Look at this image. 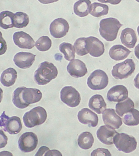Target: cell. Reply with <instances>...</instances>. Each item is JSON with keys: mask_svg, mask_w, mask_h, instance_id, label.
<instances>
[{"mask_svg": "<svg viewBox=\"0 0 139 156\" xmlns=\"http://www.w3.org/2000/svg\"><path fill=\"white\" fill-rule=\"evenodd\" d=\"M94 141L93 136L89 132L82 133L78 139V144L79 147L84 150H88L91 148Z\"/></svg>", "mask_w": 139, "mask_h": 156, "instance_id": "25", "label": "cell"}, {"mask_svg": "<svg viewBox=\"0 0 139 156\" xmlns=\"http://www.w3.org/2000/svg\"><path fill=\"white\" fill-rule=\"evenodd\" d=\"M99 2H102V3H107V1L106 0H97Z\"/></svg>", "mask_w": 139, "mask_h": 156, "instance_id": "42", "label": "cell"}, {"mask_svg": "<svg viewBox=\"0 0 139 156\" xmlns=\"http://www.w3.org/2000/svg\"><path fill=\"white\" fill-rule=\"evenodd\" d=\"M108 10L107 5L95 2L90 5L89 13L93 16L98 18L108 14Z\"/></svg>", "mask_w": 139, "mask_h": 156, "instance_id": "27", "label": "cell"}, {"mask_svg": "<svg viewBox=\"0 0 139 156\" xmlns=\"http://www.w3.org/2000/svg\"><path fill=\"white\" fill-rule=\"evenodd\" d=\"M136 1H137V2H139V0H135Z\"/></svg>", "mask_w": 139, "mask_h": 156, "instance_id": "44", "label": "cell"}, {"mask_svg": "<svg viewBox=\"0 0 139 156\" xmlns=\"http://www.w3.org/2000/svg\"><path fill=\"white\" fill-rule=\"evenodd\" d=\"M86 49L92 57H101L104 53V44L99 39L93 36L86 38Z\"/></svg>", "mask_w": 139, "mask_h": 156, "instance_id": "11", "label": "cell"}, {"mask_svg": "<svg viewBox=\"0 0 139 156\" xmlns=\"http://www.w3.org/2000/svg\"><path fill=\"white\" fill-rule=\"evenodd\" d=\"M42 98V93L38 89L24 87L22 92V98L28 106L31 104L39 102Z\"/></svg>", "mask_w": 139, "mask_h": 156, "instance_id": "19", "label": "cell"}, {"mask_svg": "<svg viewBox=\"0 0 139 156\" xmlns=\"http://www.w3.org/2000/svg\"><path fill=\"white\" fill-rule=\"evenodd\" d=\"M58 74V69L54 65L46 61L39 66L34 74V79L38 85H46L57 78Z\"/></svg>", "mask_w": 139, "mask_h": 156, "instance_id": "1", "label": "cell"}, {"mask_svg": "<svg viewBox=\"0 0 139 156\" xmlns=\"http://www.w3.org/2000/svg\"><path fill=\"white\" fill-rule=\"evenodd\" d=\"M91 5L90 0H79L74 4V13L80 17L86 16L90 13L89 9Z\"/></svg>", "mask_w": 139, "mask_h": 156, "instance_id": "24", "label": "cell"}, {"mask_svg": "<svg viewBox=\"0 0 139 156\" xmlns=\"http://www.w3.org/2000/svg\"><path fill=\"white\" fill-rule=\"evenodd\" d=\"M30 22V18L24 12H19L14 14V27L21 29L27 26Z\"/></svg>", "mask_w": 139, "mask_h": 156, "instance_id": "30", "label": "cell"}, {"mask_svg": "<svg viewBox=\"0 0 139 156\" xmlns=\"http://www.w3.org/2000/svg\"><path fill=\"white\" fill-rule=\"evenodd\" d=\"M137 31L138 33V34L139 37V26L137 27Z\"/></svg>", "mask_w": 139, "mask_h": 156, "instance_id": "43", "label": "cell"}, {"mask_svg": "<svg viewBox=\"0 0 139 156\" xmlns=\"http://www.w3.org/2000/svg\"><path fill=\"white\" fill-rule=\"evenodd\" d=\"M59 0H38L41 3L44 4H48L53 3L57 2Z\"/></svg>", "mask_w": 139, "mask_h": 156, "instance_id": "39", "label": "cell"}, {"mask_svg": "<svg viewBox=\"0 0 139 156\" xmlns=\"http://www.w3.org/2000/svg\"><path fill=\"white\" fill-rule=\"evenodd\" d=\"M86 37H80L77 39L74 46L75 52L78 55L83 56L87 55L88 52L86 48Z\"/></svg>", "mask_w": 139, "mask_h": 156, "instance_id": "34", "label": "cell"}, {"mask_svg": "<svg viewBox=\"0 0 139 156\" xmlns=\"http://www.w3.org/2000/svg\"><path fill=\"white\" fill-rule=\"evenodd\" d=\"M134 52H135V56H136L137 58L139 60V43L135 47Z\"/></svg>", "mask_w": 139, "mask_h": 156, "instance_id": "41", "label": "cell"}, {"mask_svg": "<svg viewBox=\"0 0 139 156\" xmlns=\"http://www.w3.org/2000/svg\"><path fill=\"white\" fill-rule=\"evenodd\" d=\"M134 84L135 87L139 90V73L134 79Z\"/></svg>", "mask_w": 139, "mask_h": 156, "instance_id": "38", "label": "cell"}, {"mask_svg": "<svg viewBox=\"0 0 139 156\" xmlns=\"http://www.w3.org/2000/svg\"><path fill=\"white\" fill-rule=\"evenodd\" d=\"M38 142V138L35 133L27 132L19 137L18 146L22 152L27 153L32 152L36 148Z\"/></svg>", "mask_w": 139, "mask_h": 156, "instance_id": "9", "label": "cell"}, {"mask_svg": "<svg viewBox=\"0 0 139 156\" xmlns=\"http://www.w3.org/2000/svg\"><path fill=\"white\" fill-rule=\"evenodd\" d=\"M135 64L132 59L128 58L121 63H117L113 67L112 76L115 79H126L134 73Z\"/></svg>", "mask_w": 139, "mask_h": 156, "instance_id": "5", "label": "cell"}, {"mask_svg": "<svg viewBox=\"0 0 139 156\" xmlns=\"http://www.w3.org/2000/svg\"><path fill=\"white\" fill-rule=\"evenodd\" d=\"M131 51L122 45H115L112 46L109 51L111 58L119 61L125 59L131 53Z\"/></svg>", "mask_w": 139, "mask_h": 156, "instance_id": "21", "label": "cell"}, {"mask_svg": "<svg viewBox=\"0 0 139 156\" xmlns=\"http://www.w3.org/2000/svg\"><path fill=\"white\" fill-rule=\"evenodd\" d=\"M122 26L123 24L116 18H108L102 19L100 23V35L106 41H114Z\"/></svg>", "mask_w": 139, "mask_h": 156, "instance_id": "2", "label": "cell"}, {"mask_svg": "<svg viewBox=\"0 0 139 156\" xmlns=\"http://www.w3.org/2000/svg\"><path fill=\"white\" fill-rule=\"evenodd\" d=\"M123 121L128 126H133L139 124V111L133 108L123 116Z\"/></svg>", "mask_w": 139, "mask_h": 156, "instance_id": "28", "label": "cell"}, {"mask_svg": "<svg viewBox=\"0 0 139 156\" xmlns=\"http://www.w3.org/2000/svg\"><path fill=\"white\" fill-rule=\"evenodd\" d=\"M89 107L97 114H101L106 109L107 104L101 95L96 94L90 98Z\"/></svg>", "mask_w": 139, "mask_h": 156, "instance_id": "22", "label": "cell"}, {"mask_svg": "<svg viewBox=\"0 0 139 156\" xmlns=\"http://www.w3.org/2000/svg\"><path fill=\"white\" fill-rule=\"evenodd\" d=\"M13 39L15 45L20 48L31 49L35 46V40L25 32H15L13 35Z\"/></svg>", "mask_w": 139, "mask_h": 156, "instance_id": "13", "label": "cell"}, {"mask_svg": "<svg viewBox=\"0 0 139 156\" xmlns=\"http://www.w3.org/2000/svg\"><path fill=\"white\" fill-rule=\"evenodd\" d=\"M59 50L64 54V58L67 60H73L75 58V48L71 44L67 42L61 44L59 46Z\"/></svg>", "mask_w": 139, "mask_h": 156, "instance_id": "31", "label": "cell"}, {"mask_svg": "<svg viewBox=\"0 0 139 156\" xmlns=\"http://www.w3.org/2000/svg\"><path fill=\"white\" fill-rule=\"evenodd\" d=\"M17 78V73L14 68H8L2 73L1 82L3 86L9 87L15 83Z\"/></svg>", "mask_w": 139, "mask_h": 156, "instance_id": "23", "label": "cell"}, {"mask_svg": "<svg viewBox=\"0 0 139 156\" xmlns=\"http://www.w3.org/2000/svg\"><path fill=\"white\" fill-rule=\"evenodd\" d=\"M122 43L129 48H133L137 41L136 33L134 29L126 28L122 31L120 35Z\"/></svg>", "mask_w": 139, "mask_h": 156, "instance_id": "20", "label": "cell"}, {"mask_svg": "<svg viewBox=\"0 0 139 156\" xmlns=\"http://www.w3.org/2000/svg\"><path fill=\"white\" fill-rule=\"evenodd\" d=\"M108 83V76L105 72L101 69L94 71L87 80L88 86L93 90H103L107 87Z\"/></svg>", "mask_w": 139, "mask_h": 156, "instance_id": "6", "label": "cell"}, {"mask_svg": "<svg viewBox=\"0 0 139 156\" xmlns=\"http://www.w3.org/2000/svg\"><path fill=\"white\" fill-rule=\"evenodd\" d=\"M114 129L106 125L101 126L97 130L96 135L97 138L102 143L107 145L114 144V137L118 133Z\"/></svg>", "mask_w": 139, "mask_h": 156, "instance_id": "18", "label": "cell"}, {"mask_svg": "<svg viewBox=\"0 0 139 156\" xmlns=\"http://www.w3.org/2000/svg\"><path fill=\"white\" fill-rule=\"evenodd\" d=\"M14 13L10 11H5L0 13V26L4 29L14 27Z\"/></svg>", "mask_w": 139, "mask_h": 156, "instance_id": "26", "label": "cell"}, {"mask_svg": "<svg viewBox=\"0 0 139 156\" xmlns=\"http://www.w3.org/2000/svg\"><path fill=\"white\" fill-rule=\"evenodd\" d=\"M62 102L71 107H75L80 104L81 96L79 91L72 86H65L60 92Z\"/></svg>", "mask_w": 139, "mask_h": 156, "instance_id": "8", "label": "cell"}, {"mask_svg": "<svg viewBox=\"0 0 139 156\" xmlns=\"http://www.w3.org/2000/svg\"><path fill=\"white\" fill-rule=\"evenodd\" d=\"M47 118V113L46 109L38 106L25 113L23 117V121L25 126L32 128L43 124Z\"/></svg>", "mask_w": 139, "mask_h": 156, "instance_id": "3", "label": "cell"}, {"mask_svg": "<svg viewBox=\"0 0 139 156\" xmlns=\"http://www.w3.org/2000/svg\"><path fill=\"white\" fill-rule=\"evenodd\" d=\"M134 105L132 100L127 98L125 101L118 102L116 105V112L120 117H123L124 114L134 108Z\"/></svg>", "mask_w": 139, "mask_h": 156, "instance_id": "29", "label": "cell"}, {"mask_svg": "<svg viewBox=\"0 0 139 156\" xmlns=\"http://www.w3.org/2000/svg\"><path fill=\"white\" fill-rule=\"evenodd\" d=\"M91 156H112L109 151L107 149L98 148L93 151Z\"/></svg>", "mask_w": 139, "mask_h": 156, "instance_id": "35", "label": "cell"}, {"mask_svg": "<svg viewBox=\"0 0 139 156\" xmlns=\"http://www.w3.org/2000/svg\"><path fill=\"white\" fill-rule=\"evenodd\" d=\"M69 23L63 18L54 20L51 23L49 31L51 35L56 38H61L66 35L69 32Z\"/></svg>", "mask_w": 139, "mask_h": 156, "instance_id": "10", "label": "cell"}, {"mask_svg": "<svg viewBox=\"0 0 139 156\" xmlns=\"http://www.w3.org/2000/svg\"><path fill=\"white\" fill-rule=\"evenodd\" d=\"M62 156V154L59 151L56 150L49 151L45 154V156Z\"/></svg>", "mask_w": 139, "mask_h": 156, "instance_id": "37", "label": "cell"}, {"mask_svg": "<svg viewBox=\"0 0 139 156\" xmlns=\"http://www.w3.org/2000/svg\"><path fill=\"white\" fill-rule=\"evenodd\" d=\"M128 91L123 85L113 87L107 92V99L110 102H120L128 98Z\"/></svg>", "mask_w": 139, "mask_h": 156, "instance_id": "14", "label": "cell"}, {"mask_svg": "<svg viewBox=\"0 0 139 156\" xmlns=\"http://www.w3.org/2000/svg\"><path fill=\"white\" fill-rule=\"evenodd\" d=\"M52 45V40L47 36L41 37L35 43V46L38 51L41 52L48 51Z\"/></svg>", "mask_w": 139, "mask_h": 156, "instance_id": "33", "label": "cell"}, {"mask_svg": "<svg viewBox=\"0 0 139 156\" xmlns=\"http://www.w3.org/2000/svg\"><path fill=\"white\" fill-rule=\"evenodd\" d=\"M36 56V55L30 52H20L15 55L13 60L19 68L27 69L33 64Z\"/></svg>", "mask_w": 139, "mask_h": 156, "instance_id": "16", "label": "cell"}, {"mask_svg": "<svg viewBox=\"0 0 139 156\" xmlns=\"http://www.w3.org/2000/svg\"><path fill=\"white\" fill-rule=\"evenodd\" d=\"M102 119L105 125L114 129H118L122 124V118L113 108H107L102 114Z\"/></svg>", "mask_w": 139, "mask_h": 156, "instance_id": "12", "label": "cell"}, {"mask_svg": "<svg viewBox=\"0 0 139 156\" xmlns=\"http://www.w3.org/2000/svg\"><path fill=\"white\" fill-rule=\"evenodd\" d=\"M25 87H18L14 90L13 96V102L14 105L18 108L24 109L28 107L24 103L22 98V92Z\"/></svg>", "mask_w": 139, "mask_h": 156, "instance_id": "32", "label": "cell"}, {"mask_svg": "<svg viewBox=\"0 0 139 156\" xmlns=\"http://www.w3.org/2000/svg\"><path fill=\"white\" fill-rule=\"evenodd\" d=\"M67 70L71 76L75 78L85 76L87 73L86 64L77 59L71 61L67 66Z\"/></svg>", "mask_w": 139, "mask_h": 156, "instance_id": "15", "label": "cell"}, {"mask_svg": "<svg viewBox=\"0 0 139 156\" xmlns=\"http://www.w3.org/2000/svg\"><path fill=\"white\" fill-rule=\"evenodd\" d=\"M114 144L118 151L126 153L135 151L137 142L134 136L124 133H118L114 137Z\"/></svg>", "mask_w": 139, "mask_h": 156, "instance_id": "4", "label": "cell"}, {"mask_svg": "<svg viewBox=\"0 0 139 156\" xmlns=\"http://www.w3.org/2000/svg\"><path fill=\"white\" fill-rule=\"evenodd\" d=\"M50 149L48 147H46L45 146H42L41 147H40L37 153L35 154V156H43L45 155L44 154H46V152L47 151H49Z\"/></svg>", "mask_w": 139, "mask_h": 156, "instance_id": "36", "label": "cell"}, {"mask_svg": "<svg viewBox=\"0 0 139 156\" xmlns=\"http://www.w3.org/2000/svg\"><path fill=\"white\" fill-rule=\"evenodd\" d=\"M107 3L113 5H118L121 2L122 0H106Z\"/></svg>", "mask_w": 139, "mask_h": 156, "instance_id": "40", "label": "cell"}, {"mask_svg": "<svg viewBox=\"0 0 139 156\" xmlns=\"http://www.w3.org/2000/svg\"><path fill=\"white\" fill-rule=\"evenodd\" d=\"M1 127H3L4 131L10 135H16L21 131L23 126L19 117L14 116L9 118L4 112L1 115Z\"/></svg>", "mask_w": 139, "mask_h": 156, "instance_id": "7", "label": "cell"}, {"mask_svg": "<svg viewBox=\"0 0 139 156\" xmlns=\"http://www.w3.org/2000/svg\"><path fill=\"white\" fill-rule=\"evenodd\" d=\"M78 118L82 124H87L90 127H95L98 124V116L88 108L82 109L78 113Z\"/></svg>", "mask_w": 139, "mask_h": 156, "instance_id": "17", "label": "cell"}]
</instances>
